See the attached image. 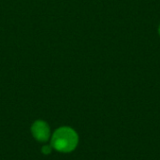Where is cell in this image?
<instances>
[{"label":"cell","mask_w":160,"mask_h":160,"mask_svg":"<svg viewBox=\"0 0 160 160\" xmlns=\"http://www.w3.org/2000/svg\"><path fill=\"white\" fill-rule=\"evenodd\" d=\"M78 143V136L75 131L69 128H61L57 129L52 138V147L62 153L72 151Z\"/></svg>","instance_id":"cell-1"},{"label":"cell","mask_w":160,"mask_h":160,"mask_svg":"<svg viewBox=\"0 0 160 160\" xmlns=\"http://www.w3.org/2000/svg\"><path fill=\"white\" fill-rule=\"evenodd\" d=\"M159 34H160V27H159Z\"/></svg>","instance_id":"cell-4"},{"label":"cell","mask_w":160,"mask_h":160,"mask_svg":"<svg viewBox=\"0 0 160 160\" xmlns=\"http://www.w3.org/2000/svg\"><path fill=\"white\" fill-rule=\"evenodd\" d=\"M32 134L38 142H45L50 137V128L43 121H37L32 126Z\"/></svg>","instance_id":"cell-2"},{"label":"cell","mask_w":160,"mask_h":160,"mask_svg":"<svg viewBox=\"0 0 160 160\" xmlns=\"http://www.w3.org/2000/svg\"><path fill=\"white\" fill-rule=\"evenodd\" d=\"M51 147L50 146H44L43 148H42V152L44 153V154H46V155H48V154H50L51 153Z\"/></svg>","instance_id":"cell-3"}]
</instances>
